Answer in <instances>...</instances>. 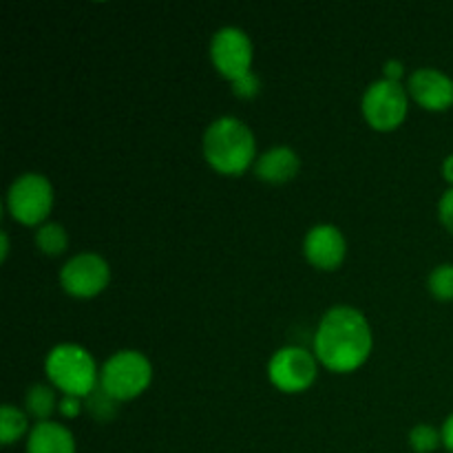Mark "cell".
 <instances>
[{
    "label": "cell",
    "mask_w": 453,
    "mask_h": 453,
    "mask_svg": "<svg viewBox=\"0 0 453 453\" xmlns=\"http://www.w3.org/2000/svg\"><path fill=\"white\" fill-rule=\"evenodd\" d=\"M27 432V416L13 405H4L0 410V441L3 445H12L16 438Z\"/></svg>",
    "instance_id": "obj_16"
},
{
    "label": "cell",
    "mask_w": 453,
    "mask_h": 453,
    "mask_svg": "<svg viewBox=\"0 0 453 453\" xmlns=\"http://www.w3.org/2000/svg\"><path fill=\"white\" fill-rule=\"evenodd\" d=\"M257 177L268 184H286L299 173V157L288 146H277L257 159Z\"/></svg>",
    "instance_id": "obj_12"
},
{
    "label": "cell",
    "mask_w": 453,
    "mask_h": 453,
    "mask_svg": "<svg viewBox=\"0 0 453 453\" xmlns=\"http://www.w3.org/2000/svg\"><path fill=\"white\" fill-rule=\"evenodd\" d=\"M438 215H441V221L447 226V230L453 233V188L442 195L441 203H438Z\"/></svg>",
    "instance_id": "obj_21"
},
{
    "label": "cell",
    "mask_w": 453,
    "mask_h": 453,
    "mask_svg": "<svg viewBox=\"0 0 453 453\" xmlns=\"http://www.w3.org/2000/svg\"><path fill=\"white\" fill-rule=\"evenodd\" d=\"M319 361L332 372H354L372 352V330L354 308H332L314 339Z\"/></svg>",
    "instance_id": "obj_1"
},
{
    "label": "cell",
    "mask_w": 453,
    "mask_h": 453,
    "mask_svg": "<svg viewBox=\"0 0 453 453\" xmlns=\"http://www.w3.org/2000/svg\"><path fill=\"white\" fill-rule=\"evenodd\" d=\"M270 380L288 394L303 392L317 379V361L301 348H283L270 361Z\"/></svg>",
    "instance_id": "obj_9"
},
{
    "label": "cell",
    "mask_w": 453,
    "mask_h": 453,
    "mask_svg": "<svg viewBox=\"0 0 453 453\" xmlns=\"http://www.w3.org/2000/svg\"><path fill=\"white\" fill-rule=\"evenodd\" d=\"M35 243L49 257H58L66 250V233L60 224H47L35 233Z\"/></svg>",
    "instance_id": "obj_17"
},
{
    "label": "cell",
    "mask_w": 453,
    "mask_h": 453,
    "mask_svg": "<svg viewBox=\"0 0 453 453\" xmlns=\"http://www.w3.org/2000/svg\"><path fill=\"white\" fill-rule=\"evenodd\" d=\"M383 71H385V80H392V82H398V80H401V75H403V65L398 60H389V62H385V66H383Z\"/></svg>",
    "instance_id": "obj_23"
},
{
    "label": "cell",
    "mask_w": 453,
    "mask_h": 453,
    "mask_svg": "<svg viewBox=\"0 0 453 453\" xmlns=\"http://www.w3.org/2000/svg\"><path fill=\"white\" fill-rule=\"evenodd\" d=\"M150 374L153 370L144 354L124 349L104 363L100 372V385L115 401H131L149 388Z\"/></svg>",
    "instance_id": "obj_4"
},
{
    "label": "cell",
    "mask_w": 453,
    "mask_h": 453,
    "mask_svg": "<svg viewBox=\"0 0 453 453\" xmlns=\"http://www.w3.org/2000/svg\"><path fill=\"white\" fill-rule=\"evenodd\" d=\"M410 93L429 111H445L453 104V80L438 69H418L410 78Z\"/></svg>",
    "instance_id": "obj_11"
},
{
    "label": "cell",
    "mask_w": 453,
    "mask_h": 453,
    "mask_svg": "<svg viewBox=\"0 0 453 453\" xmlns=\"http://www.w3.org/2000/svg\"><path fill=\"white\" fill-rule=\"evenodd\" d=\"M111 270L102 257L84 252V255L73 257L66 261L65 268L60 273V283L71 296H80V299H88L96 296L109 286Z\"/></svg>",
    "instance_id": "obj_8"
},
{
    "label": "cell",
    "mask_w": 453,
    "mask_h": 453,
    "mask_svg": "<svg viewBox=\"0 0 453 453\" xmlns=\"http://www.w3.org/2000/svg\"><path fill=\"white\" fill-rule=\"evenodd\" d=\"M53 203V188L47 177L27 173L18 177L7 193V206L20 224H40L49 215Z\"/></svg>",
    "instance_id": "obj_5"
},
{
    "label": "cell",
    "mask_w": 453,
    "mask_h": 453,
    "mask_svg": "<svg viewBox=\"0 0 453 453\" xmlns=\"http://www.w3.org/2000/svg\"><path fill=\"white\" fill-rule=\"evenodd\" d=\"M0 239H3V252H0V257H3V259H7V252H9V239H7V233L0 234Z\"/></svg>",
    "instance_id": "obj_26"
},
{
    "label": "cell",
    "mask_w": 453,
    "mask_h": 453,
    "mask_svg": "<svg viewBox=\"0 0 453 453\" xmlns=\"http://www.w3.org/2000/svg\"><path fill=\"white\" fill-rule=\"evenodd\" d=\"M25 405L31 416L47 423V418L56 410V392L51 388H47V385H31L29 392H27Z\"/></svg>",
    "instance_id": "obj_14"
},
{
    "label": "cell",
    "mask_w": 453,
    "mask_h": 453,
    "mask_svg": "<svg viewBox=\"0 0 453 453\" xmlns=\"http://www.w3.org/2000/svg\"><path fill=\"white\" fill-rule=\"evenodd\" d=\"M80 398L78 396H65L62 398V403H60V411L65 416H69V418H73V416H78L80 414Z\"/></svg>",
    "instance_id": "obj_22"
},
{
    "label": "cell",
    "mask_w": 453,
    "mask_h": 453,
    "mask_svg": "<svg viewBox=\"0 0 453 453\" xmlns=\"http://www.w3.org/2000/svg\"><path fill=\"white\" fill-rule=\"evenodd\" d=\"M212 65L217 66L224 78L237 80L250 71L252 65V42L246 31L237 27H224L212 35L211 42Z\"/></svg>",
    "instance_id": "obj_7"
},
{
    "label": "cell",
    "mask_w": 453,
    "mask_h": 453,
    "mask_svg": "<svg viewBox=\"0 0 453 453\" xmlns=\"http://www.w3.org/2000/svg\"><path fill=\"white\" fill-rule=\"evenodd\" d=\"M442 175H445V180L453 184V155L445 159V164H442Z\"/></svg>",
    "instance_id": "obj_25"
},
{
    "label": "cell",
    "mask_w": 453,
    "mask_h": 453,
    "mask_svg": "<svg viewBox=\"0 0 453 453\" xmlns=\"http://www.w3.org/2000/svg\"><path fill=\"white\" fill-rule=\"evenodd\" d=\"M429 290L436 299L453 301V265L445 264L438 265L432 274H429Z\"/></svg>",
    "instance_id": "obj_18"
},
{
    "label": "cell",
    "mask_w": 453,
    "mask_h": 453,
    "mask_svg": "<svg viewBox=\"0 0 453 453\" xmlns=\"http://www.w3.org/2000/svg\"><path fill=\"white\" fill-rule=\"evenodd\" d=\"M259 88H261L259 78H257V75L252 73V71H248L246 75H242V78H237L233 82L234 96L243 97V100H252V97H255L257 93H259Z\"/></svg>",
    "instance_id": "obj_20"
},
{
    "label": "cell",
    "mask_w": 453,
    "mask_h": 453,
    "mask_svg": "<svg viewBox=\"0 0 453 453\" xmlns=\"http://www.w3.org/2000/svg\"><path fill=\"white\" fill-rule=\"evenodd\" d=\"M442 442H445L447 449L453 451V416L447 418L445 427H442Z\"/></svg>",
    "instance_id": "obj_24"
},
{
    "label": "cell",
    "mask_w": 453,
    "mask_h": 453,
    "mask_svg": "<svg viewBox=\"0 0 453 453\" xmlns=\"http://www.w3.org/2000/svg\"><path fill=\"white\" fill-rule=\"evenodd\" d=\"M27 453H75V441L69 429L47 420L31 429Z\"/></svg>",
    "instance_id": "obj_13"
},
{
    "label": "cell",
    "mask_w": 453,
    "mask_h": 453,
    "mask_svg": "<svg viewBox=\"0 0 453 453\" xmlns=\"http://www.w3.org/2000/svg\"><path fill=\"white\" fill-rule=\"evenodd\" d=\"M87 411L100 423H109L118 414V401L102 385H97L87 396Z\"/></svg>",
    "instance_id": "obj_15"
},
{
    "label": "cell",
    "mask_w": 453,
    "mask_h": 453,
    "mask_svg": "<svg viewBox=\"0 0 453 453\" xmlns=\"http://www.w3.org/2000/svg\"><path fill=\"white\" fill-rule=\"evenodd\" d=\"M363 113L376 131H394L407 115L405 88L392 80L370 84L363 96Z\"/></svg>",
    "instance_id": "obj_6"
},
{
    "label": "cell",
    "mask_w": 453,
    "mask_h": 453,
    "mask_svg": "<svg viewBox=\"0 0 453 453\" xmlns=\"http://www.w3.org/2000/svg\"><path fill=\"white\" fill-rule=\"evenodd\" d=\"M410 442L414 447V451L429 453L441 445V434L432 425H416L410 434Z\"/></svg>",
    "instance_id": "obj_19"
},
{
    "label": "cell",
    "mask_w": 453,
    "mask_h": 453,
    "mask_svg": "<svg viewBox=\"0 0 453 453\" xmlns=\"http://www.w3.org/2000/svg\"><path fill=\"white\" fill-rule=\"evenodd\" d=\"M47 376L66 396L87 398L97 388V372L91 354L73 343L58 345L47 357Z\"/></svg>",
    "instance_id": "obj_3"
},
{
    "label": "cell",
    "mask_w": 453,
    "mask_h": 453,
    "mask_svg": "<svg viewBox=\"0 0 453 453\" xmlns=\"http://www.w3.org/2000/svg\"><path fill=\"white\" fill-rule=\"evenodd\" d=\"M203 155L219 173L239 175L255 159V137L237 118H219L206 128Z\"/></svg>",
    "instance_id": "obj_2"
},
{
    "label": "cell",
    "mask_w": 453,
    "mask_h": 453,
    "mask_svg": "<svg viewBox=\"0 0 453 453\" xmlns=\"http://www.w3.org/2000/svg\"><path fill=\"white\" fill-rule=\"evenodd\" d=\"M303 248L310 264L321 270H336L345 259V239L336 226H314Z\"/></svg>",
    "instance_id": "obj_10"
}]
</instances>
